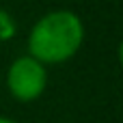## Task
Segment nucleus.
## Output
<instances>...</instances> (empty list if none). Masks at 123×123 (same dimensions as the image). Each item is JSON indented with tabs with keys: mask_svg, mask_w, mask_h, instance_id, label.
<instances>
[{
	"mask_svg": "<svg viewBox=\"0 0 123 123\" xmlns=\"http://www.w3.org/2000/svg\"><path fill=\"white\" fill-rule=\"evenodd\" d=\"M48 86V69L35 61L32 56L24 54L17 56L6 69V89L9 95L19 104L37 102Z\"/></svg>",
	"mask_w": 123,
	"mask_h": 123,
	"instance_id": "2",
	"label": "nucleus"
},
{
	"mask_svg": "<svg viewBox=\"0 0 123 123\" xmlns=\"http://www.w3.org/2000/svg\"><path fill=\"white\" fill-rule=\"evenodd\" d=\"M84 43V24L71 9H54L43 13L30 28L26 48L28 56L45 65H63L71 61Z\"/></svg>",
	"mask_w": 123,
	"mask_h": 123,
	"instance_id": "1",
	"label": "nucleus"
},
{
	"mask_svg": "<svg viewBox=\"0 0 123 123\" xmlns=\"http://www.w3.org/2000/svg\"><path fill=\"white\" fill-rule=\"evenodd\" d=\"M0 123H17V121H13V119H9V117H0Z\"/></svg>",
	"mask_w": 123,
	"mask_h": 123,
	"instance_id": "4",
	"label": "nucleus"
},
{
	"mask_svg": "<svg viewBox=\"0 0 123 123\" xmlns=\"http://www.w3.org/2000/svg\"><path fill=\"white\" fill-rule=\"evenodd\" d=\"M15 35H17L15 17L6 9H0V41H11Z\"/></svg>",
	"mask_w": 123,
	"mask_h": 123,
	"instance_id": "3",
	"label": "nucleus"
}]
</instances>
